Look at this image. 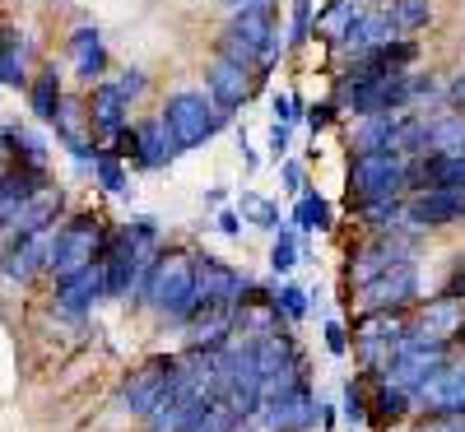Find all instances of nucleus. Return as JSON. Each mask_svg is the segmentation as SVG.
<instances>
[{
  "label": "nucleus",
  "mask_w": 465,
  "mask_h": 432,
  "mask_svg": "<svg viewBox=\"0 0 465 432\" xmlns=\"http://www.w3.org/2000/svg\"><path fill=\"white\" fill-rule=\"evenodd\" d=\"M205 405H210V400H201L196 390H186V386L173 377L168 396L144 414V432H191V423L201 418V409H205Z\"/></svg>",
  "instance_id": "dca6fc26"
},
{
  "label": "nucleus",
  "mask_w": 465,
  "mask_h": 432,
  "mask_svg": "<svg viewBox=\"0 0 465 432\" xmlns=\"http://www.w3.org/2000/svg\"><path fill=\"white\" fill-rule=\"evenodd\" d=\"M205 89H210V98H214L219 112H238V107L252 98V89H256V70L219 56V61L205 70Z\"/></svg>",
  "instance_id": "a211bd4d"
},
{
  "label": "nucleus",
  "mask_w": 465,
  "mask_h": 432,
  "mask_svg": "<svg viewBox=\"0 0 465 432\" xmlns=\"http://www.w3.org/2000/svg\"><path fill=\"white\" fill-rule=\"evenodd\" d=\"M405 260H414L410 232H372L368 242H359L354 251H349V280H354V289H359V284L377 280V274L396 270Z\"/></svg>",
  "instance_id": "6e6552de"
},
{
  "label": "nucleus",
  "mask_w": 465,
  "mask_h": 432,
  "mask_svg": "<svg viewBox=\"0 0 465 432\" xmlns=\"http://www.w3.org/2000/svg\"><path fill=\"white\" fill-rule=\"evenodd\" d=\"M368 396H363V386H344V418L349 423H368Z\"/></svg>",
  "instance_id": "a19ab883"
},
{
  "label": "nucleus",
  "mask_w": 465,
  "mask_h": 432,
  "mask_svg": "<svg viewBox=\"0 0 465 432\" xmlns=\"http://www.w3.org/2000/svg\"><path fill=\"white\" fill-rule=\"evenodd\" d=\"M447 103H456V107H465V70L456 74V80L447 84Z\"/></svg>",
  "instance_id": "603ef678"
},
{
  "label": "nucleus",
  "mask_w": 465,
  "mask_h": 432,
  "mask_svg": "<svg viewBox=\"0 0 465 432\" xmlns=\"http://www.w3.org/2000/svg\"><path fill=\"white\" fill-rule=\"evenodd\" d=\"M0 144H5V131H0Z\"/></svg>",
  "instance_id": "5fc2aeb1"
},
{
  "label": "nucleus",
  "mask_w": 465,
  "mask_h": 432,
  "mask_svg": "<svg viewBox=\"0 0 465 432\" xmlns=\"http://www.w3.org/2000/svg\"><path fill=\"white\" fill-rule=\"evenodd\" d=\"M410 191H465V149L460 153H419L405 163Z\"/></svg>",
  "instance_id": "ddd939ff"
},
{
  "label": "nucleus",
  "mask_w": 465,
  "mask_h": 432,
  "mask_svg": "<svg viewBox=\"0 0 465 432\" xmlns=\"http://www.w3.org/2000/svg\"><path fill=\"white\" fill-rule=\"evenodd\" d=\"M307 298H312V293H302L298 284H280L275 289V311L284 321H302L307 317Z\"/></svg>",
  "instance_id": "58836bf2"
},
{
  "label": "nucleus",
  "mask_w": 465,
  "mask_h": 432,
  "mask_svg": "<svg viewBox=\"0 0 465 432\" xmlns=\"http://www.w3.org/2000/svg\"><path fill=\"white\" fill-rule=\"evenodd\" d=\"M465 149V112H442L429 122L423 153H460Z\"/></svg>",
  "instance_id": "cd10ccee"
},
{
  "label": "nucleus",
  "mask_w": 465,
  "mask_h": 432,
  "mask_svg": "<svg viewBox=\"0 0 465 432\" xmlns=\"http://www.w3.org/2000/svg\"><path fill=\"white\" fill-rule=\"evenodd\" d=\"M140 131V149H135V163L140 168H149V172H159V168H168L173 159H177V140L168 135V122L163 116H149L144 126H135Z\"/></svg>",
  "instance_id": "b1692460"
},
{
  "label": "nucleus",
  "mask_w": 465,
  "mask_h": 432,
  "mask_svg": "<svg viewBox=\"0 0 465 432\" xmlns=\"http://www.w3.org/2000/svg\"><path fill=\"white\" fill-rule=\"evenodd\" d=\"M52 126H56V140H61L80 163H94V159H98V149H94V122H89V103L61 98V107H56V116H52Z\"/></svg>",
  "instance_id": "412c9836"
},
{
  "label": "nucleus",
  "mask_w": 465,
  "mask_h": 432,
  "mask_svg": "<svg viewBox=\"0 0 465 432\" xmlns=\"http://www.w3.org/2000/svg\"><path fill=\"white\" fill-rule=\"evenodd\" d=\"M242 223H247V219H238L232 210L219 214V232H223V238H242Z\"/></svg>",
  "instance_id": "09e8293b"
},
{
  "label": "nucleus",
  "mask_w": 465,
  "mask_h": 432,
  "mask_svg": "<svg viewBox=\"0 0 465 432\" xmlns=\"http://www.w3.org/2000/svg\"><path fill=\"white\" fill-rule=\"evenodd\" d=\"M43 186H47V172L24 168V163H10L5 172H0V232H10V228L19 223L24 205H28Z\"/></svg>",
  "instance_id": "6ab92c4d"
},
{
  "label": "nucleus",
  "mask_w": 465,
  "mask_h": 432,
  "mask_svg": "<svg viewBox=\"0 0 465 432\" xmlns=\"http://www.w3.org/2000/svg\"><path fill=\"white\" fill-rule=\"evenodd\" d=\"M298 107H302L298 98H289V93H280V98H275V122H284V126H293V122H298V116H302Z\"/></svg>",
  "instance_id": "49530a36"
},
{
  "label": "nucleus",
  "mask_w": 465,
  "mask_h": 432,
  "mask_svg": "<svg viewBox=\"0 0 465 432\" xmlns=\"http://www.w3.org/2000/svg\"><path fill=\"white\" fill-rule=\"evenodd\" d=\"M293 223H298V232H326L331 228V205L322 201L317 191H302L298 210H293Z\"/></svg>",
  "instance_id": "7c9ffc66"
},
{
  "label": "nucleus",
  "mask_w": 465,
  "mask_h": 432,
  "mask_svg": "<svg viewBox=\"0 0 465 432\" xmlns=\"http://www.w3.org/2000/svg\"><path fill=\"white\" fill-rule=\"evenodd\" d=\"M410 335V321L401 317V311H363V321L354 326V358L368 377H381L386 368H391L396 349L405 344Z\"/></svg>",
  "instance_id": "423d86ee"
},
{
  "label": "nucleus",
  "mask_w": 465,
  "mask_h": 432,
  "mask_svg": "<svg viewBox=\"0 0 465 432\" xmlns=\"http://www.w3.org/2000/svg\"><path fill=\"white\" fill-rule=\"evenodd\" d=\"M238 427H242V414L232 409L223 396H219V400H210V405L201 409V418L191 423V432H238Z\"/></svg>",
  "instance_id": "2f4dec72"
},
{
  "label": "nucleus",
  "mask_w": 465,
  "mask_h": 432,
  "mask_svg": "<svg viewBox=\"0 0 465 432\" xmlns=\"http://www.w3.org/2000/svg\"><path fill=\"white\" fill-rule=\"evenodd\" d=\"M326 349L335 353V358H344V353H349V335H344V326H340V321H331V326H326Z\"/></svg>",
  "instance_id": "de8ad7c7"
},
{
  "label": "nucleus",
  "mask_w": 465,
  "mask_h": 432,
  "mask_svg": "<svg viewBox=\"0 0 465 432\" xmlns=\"http://www.w3.org/2000/svg\"><path fill=\"white\" fill-rule=\"evenodd\" d=\"M103 238H107V223H103L98 214H80V219L56 223L52 251H47V274H52V280H70V274L98 265Z\"/></svg>",
  "instance_id": "7ed1b4c3"
},
{
  "label": "nucleus",
  "mask_w": 465,
  "mask_h": 432,
  "mask_svg": "<svg viewBox=\"0 0 465 432\" xmlns=\"http://www.w3.org/2000/svg\"><path fill=\"white\" fill-rule=\"evenodd\" d=\"M312 33V0H293V37L289 43H302Z\"/></svg>",
  "instance_id": "79ce46f5"
},
{
  "label": "nucleus",
  "mask_w": 465,
  "mask_h": 432,
  "mask_svg": "<svg viewBox=\"0 0 465 432\" xmlns=\"http://www.w3.org/2000/svg\"><path fill=\"white\" fill-rule=\"evenodd\" d=\"M405 163L410 159H401V153H354V159H349V201L359 210L381 205V201H401L410 191Z\"/></svg>",
  "instance_id": "20e7f679"
},
{
  "label": "nucleus",
  "mask_w": 465,
  "mask_h": 432,
  "mask_svg": "<svg viewBox=\"0 0 465 432\" xmlns=\"http://www.w3.org/2000/svg\"><path fill=\"white\" fill-rule=\"evenodd\" d=\"M219 56L252 65V70H270L280 56V24H275V5H261V10H242L232 15V24L219 37Z\"/></svg>",
  "instance_id": "f03ea898"
},
{
  "label": "nucleus",
  "mask_w": 465,
  "mask_h": 432,
  "mask_svg": "<svg viewBox=\"0 0 465 432\" xmlns=\"http://www.w3.org/2000/svg\"><path fill=\"white\" fill-rule=\"evenodd\" d=\"M56 232V228H52ZM52 232H33V238H5L0 251V280L10 289L33 284L37 274H47V251H52Z\"/></svg>",
  "instance_id": "9b49d317"
},
{
  "label": "nucleus",
  "mask_w": 465,
  "mask_h": 432,
  "mask_svg": "<svg viewBox=\"0 0 465 432\" xmlns=\"http://www.w3.org/2000/svg\"><path fill=\"white\" fill-rule=\"evenodd\" d=\"M140 302L159 317L163 326H191V317L201 311L196 302V256L186 251H159Z\"/></svg>",
  "instance_id": "f257e3e1"
},
{
  "label": "nucleus",
  "mask_w": 465,
  "mask_h": 432,
  "mask_svg": "<svg viewBox=\"0 0 465 432\" xmlns=\"http://www.w3.org/2000/svg\"><path fill=\"white\" fill-rule=\"evenodd\" d=\"M447 298H460V302H465V256H460V265H456V274H451V284H447Z\"/></svg>",
  "instance_id": "3c124183"
},
{
  "label": "nucleus",
  "mask_w": 465,
  "mask_h": 432,
  "mask_svg": "<svg viewBox=\"0 0 465 432\" xmlns=\"http://www.w3.org/2000/svg\"><path fill=\"white\" fill-rule=\"evenodd\" d=\"M391 15L386 10H359L354 15V24H349L335 43H340V52H349V56H363V52H372V47H381V43H391Z\"/></svg>",
  "instance_id": "5701e85b"
},
{
  "label": "nucleus",
  "mask_w": 465,
  "mask_h": 432,
  "mask_svg": "<svg viewBox=\"0 0 465 432\" xmlns=\"http://www.w3.org/2000/svg\"><path fill=\"white\" fill-rule=\"evenodd\" d=\"M284 153H289V126L284 122H275V126H270V159H284Z\"/></svg>",
  "instance_id": "a18cd8bd"
},
{
  "label": "nucleus",
  "mask_w": 465,
  "mask_h": 432,
  "mask_svg": "<svg viewBox=\"0 0 465 432\" xmlns=\"http://www.w3.org/2000/svg\"><path fill=\"white\" fill-rule=\"evenodd\" d=\"M0 84H28V74H24V43H19V33L5 28V37H0Z\"/></svg>",
  "instance_id": "473e14b6"
},
{
  "label": "nucleus",
  "mask_w": 465,
  "mask_h": 432,
  "mask_svg": "<svg viewBox=\"0 0 465 432\" xmlns=\"http://www.w3.org/2000/svg\"><path fill=\"white\" fill-rule=\"evenodd\" d=\"M242 210H247V219L256 223V228H270V232H280V205L275 201H265V195H242Z\"/></svg>",
  "instance_id": "4c0bfd02"
},
{
  "label": "nucleus",
  "mask_w": 465,
  "mask_h": 432,
  "mask_svg": "<svg viewBox=\"0 0 465 432\" xmlns=\"http://www.w3.org/2000/svg\"><path fill=\"white\" fill-rule=\"evenodd\" d=\"M280 177H284V191H289V195H302V168H298V163H284Z\"/></svg>",
  "instance_id": "8fccbe9b"
},
{
  "label": "nucleus",
  "mask_w": 465,
  "mask_h": 432,
  "mask_svg": "<svg viewBox=\"0 0 465 432\" xmlns=\"http://www.w3.org/2000/svg\"><path fill=\"white\" fill-rule=\"evenodd\" d=\"M61 74H56V65H43L37 70V80L28 84V107H33V116L37 122H52L56 116V107H61Z\"/></svg>",
  "instance_id": "c85d7f7f"
},
{
  "label": "nucleus",
  "mask_w": 465,
  "mask_h": 432,
  "mask_svg": "<svg viewBox=\"0 0 465 432\" xmlns=\"http://www.w3.org/2000/svg\"><path fill=\"white\" fill-rule=\"evenodd\" d=\"M126 112H131V98L116 89V84H107V80H98L94 84V98H89V122H94V131L98 135H116L126 126Z\"/></svg>",
  "instance_id": "393cba45"
},
{
  "label": "nucleus",
  "mask_w": 465,
  "mask_h": 432,
  "mask_svg": "<svg viewBox=\"0 0 465 432\" xmlns=\"http://www.w3.org/2000/svg\"><path fill=\"white\" fill-rule=\"evenodd\" d=\"M252 280L219 256H196V302L201 311H238Z\"/></svg>",
  "instance_id": "0eeeda50"
},
{
  "label": "nucleus",
  "mask_w": 465,
  "mask_h": 432,
  "mask_svg": "<svg viewBox=\"0 0 465 432\" xmlns=\"http://www.w3.org/2000/svg\"><path fill=\"white\" fill-rule=\"evenodd\" d=\"M112 84H116V89H122V93H126V98L135 103V98L144 93V84H149V80H144V74H140V70H126V74H122V80H112Z\"/></svg>",
  "instance_id": "c03bdc74"
},
{
  "label": "nucleus",
  "mask_w": 465,
  "mask_h": 432,
  "mask_svg": "<svg viewBox=\"0 0 465 432\" xmlns=\"http://www.w3.org/2000/svg\"><path fill=\"white\" fill-rule=\"evenodd\" d=\"M94 177H98V186H103V191H112V195H122V191H126V168H122V159H116L112 149H98V159H94Z\"/></svg>",
  "instance_id": "c9c22d12"
},
{
  "label": "nucleus",
  "mask_w": 465,
  "mask_h": 432,
  "mask_svg": "<svg viewBox=\"0 0 465 432\" xmlns=\"http://www.w3.org/2000/svg\"><path fill=\"white\" fill-rule=\"evenodd\" d=\"M103 265H89L80 274H70V280H56V293H52V311L65 321H84L89 311L103 302Z\"/></svg>",
  "instance_id": "4468645a"
},
{
  "label": "nucleus",
  "mask_w": 465,
  "mask_h": 432,
  "mask_svg": "<svg viewBox=\"0 0 465 432\" xmlns=\"http://www.w3.org/2000/svg\"><path fill=\"white\" fill-rule=\"evenodd\" d=\"M70 56H74V70H80L84 84H98L103 70H107V47H103V33L98 28H74L70 33Z\"/></svg>",
  "instance_id": "a878e982"
},
{
  "label": "nucleus",
  "mask_w": 465,
  "mask_h": 432,
  "mask_svg": "<svg viewBox=\"0 0 465 432\" xmlns=\"http://www.w3.org/2000/svg\"><path fill=\"white\" fill-rule=\"evenodd\" d=\"M61 214H65V191L61 186H43L33 195V201L24 205V214H19V223L5 232V238H33V232H52L56 223H61Z\"/></svg>",
  "instance_id": "4be33fe9"
},
{
  "label": "nucleus",
  "mask_w": 465,
  "mask_h": 432,
  "mask_svg": "<svg viewBox=\"0 0 465 432\" xmlns=\"http://www.w3.org/2000/svg\"><path fill=\"white\" fill-rule=\"evenodd\" d=\"M223 5L232 15H242V10H261V5H275V0H223Z\"/></svg>",
  "instance_id": "864d4df0"
},
{
  "label": "nucleus",
  "mask_w": 465,
  "mask_h": 432,
  "mask_svg": "<svg viewBox=\"0 0 465 432\" xmlns=\"http://www.w3.org/2000/svg\"><path fill=\"white\" fill-rule=\"evenodd\" d=\"M359 302H363V311H410L419 302V270H414V260H405L396 270L377 274V280L359 284Z\"/></svg>",
  "instance_id": "9d476101"
},
{
  "label": "nucleus",
  "mask_w": 465,
  "mask_h": 432,
  "mask_svg": "<svg viewBox=\"0 0 465 432\" xmlns=\"http://www.w3.org/2000/svg\"><path fill=\"white\" fill-rule=\"evenodd\" d=\"M396 126H401V112L359 116V126H354V153H391Z\"/></svg>",
  "instance_id": "bb28decb"
},
{
  "label": "nucleus",
  "mask_w": 465,
  "mask_h": 432,
  "mask_svg": "<svg viewBox=\"0 0 465 432\" xmlns=\"http://www.w3.org/2000/svg\"><path fill=\"white\" fill-rule=\"evenodd\" d=\"M10 153H15V163H24V168H37V172H47V140L43 135H33L28 126H15L10 131Z\"/></svg>",
  "instance_id": "c756f323"
},
{
  "label": "nucleus",
  "mask_w": 465,
  "mask_h": 432,
  "mask_svg": "<svg viewBox=\"0 0 465 432\" xmlns=\"http://www.w3.org/2000/svg\"><path fill=\"white\" fill-rule=\"evenodd\" d=\"M163 122H168V135L177 140V149H201L210 135H219V126L228 122V112L214 107V98L196 93V89H177L168 93L163 103Z\"/></svg>",
  "instance_id": "39448f33"
},
{
  "label": "nucleus",
  "mask_w": 465,
  "mask_h": 432,
  "mask_svg": "<svg viewBox=\"0 0 465 432\" xmlns=\"http://www.w3.org/2000/svg\"><path fill=\"white\" fill-rule=\"evenodd\" d=\"M386 15H391V28H396V33H419L423 24L433 19L429 0H391V5H386Z\"/></svg>",
  "instance_id": "72a5a7b5"
},
{
  "label": "nucleus",
  "mask_w": 465,
  "mask_h": 432,
  "mask_svg": "<svg viewBox=\"0 0 465 432\" xmlns=\"http://www.w3.org/2000/svg\"><path fill=\"white\" fill-rule=\"evenodd\" d=\"M298 260H302L298 232H293V228H280V232H275V247H270V270H275V274H289Z\"/></svg>",
  "instance_id": "e433bc0d"
},
{
  "label": "nucleus",
  "mask_w": 465,
  "mask_h": 432,
  "mask_svg": "<svg viewBox=\"0 0 465 432\" xmlns=\"http://www.w3.org/2000/svg\"><path fill=\"white\" fill-rule=\"evenodd\" d=\"M460 330H465V302L447 298V293L429 298V307H419L414 321H410V335H419V339H447V344H456Z\"/></svg>",
  "instance_id": "aec40b11"
},
{
  "label": "nucleus",
  "mask_w": 465,
  "mask_h": 432,
  "mask_svg": "<svg viewBox=\"0 0 465 432\" xmlns=\"http://www.w3.org/2000/svg\"><path fill=\"white\" fill-rule=\"evenodd\" d=\"M173 377H177V358H173V353H163V358H149V363H140V368L122 381V396H116V405H122L126 414H135V418H144L153 405L168 396Z\"/></svg>",
  "instance_id": "1a4fd4ad"
},
{
  "label": "nucleus",
  "mask_w": 465,
  "mask_h": 432,
  "mask_svg": "<svg viewBox=\"0 0 465 432\" xmlns=\"http://www.w3.org/2000/svg\"><path fill=\"white\" fill-rule=\"evenodd\" d=\"M419 56V47L410 43V37H391V43H381L363 56L349 61L344 80L340 84H368V80H381V74H396V70H410V61Z\"/></svg>",
  "instance_id": "2eb2a0df"
},
{
  "label": "nucleus",
  "mask_w": 465,
  "mask_h": 432,
  "mask_svg": "<svg viewBox=\"0 0 465 432\" xmlns=\"http://www.w3.org/2000/svg\"><path fill=\"white\" fill-rule=\"evenodd\" d=\"M405 223L414 232L465 223V191H414L405 201Z\"/></svg>",
  "instance_id": "f8f14e48"
},
{
  "label": "nucleus",
  "mask_w": 465,
  "mask_h": 432,
  "mask_svg": "<svg viewBox=\"0 0 465 432\" xmlns=\"http://www.w3.org/2000/svg\"><path fill=\"white\" fill-rule=\"evenodd\" d=\"M372 409H377V418H386V423H401V418L414 409V400L405 396L401 386H386V381H377V400H372Z\"/></svg>",
  "instance_id": "f704fd0d"
},
{
  "label": "nucleus",
  "mask_w": 465,
  "mask_h": 432,
  "mask_svg": "<svg viewBox=\"0 0 465 432\" xmlns=\"http://www.w3.org/2000/svg\"><path fill=\"white\" fill-rule=\"evenodd\" d=\"M335 112H340V103H312V107H307V126H312V135L335 122Z\"/></svg>",
  "instance_id": "37998d69"
},
{
  "label": "nucleus",
  "mask_w": 465,
  "mask_h": 432,
  "mask_svg": "<svg viewBox=\"0 0 465 432\" xmlns=\"http://www.w3.org/2000/svg\"><path fill=\"white\" fill-rule=\"evenodd\" d=\"M414 409H423V414H465V353H456V358L419 390Z\"/></svg>",
  "instance_id": "f3484780"
},
{
  "label": "nucleus",
  "mask_w": 465,
  "mask_h": 432,
  "mask_svg": "<svg viewBox=\"0 0 465 432\" xmlns=\"http://www.w3.org/2000/svg\"><path fill=\"white\" fill-rule=\"evenodd\" d=\"M410 432H465V414H423Z\"/></svg>",
  "instance_id": "ea45409f"
}]
</instances>
